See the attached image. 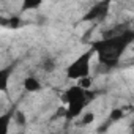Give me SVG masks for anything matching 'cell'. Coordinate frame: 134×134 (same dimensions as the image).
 Listing matches in <instances>:
<instances>
[{
  "label": "cell",
  "mask_w": 134,
  "mask_h": 134,
  "mask_svg": "<svg viewBox=\"0 0 134 134\" xmlns=\"http://www.w3.org/2000/svg\"><path fill=\"white\" fill-rule=\"evenodd\" d=\"M22 85H24V90L27 93H38V92L43 90V85H41L40 79L36 76H33V74H29L27 77H24Z\"/></svg>",
  "instance_id": "obj_6"
},
{
  "label": "cell",
  "mask_w": 134,
  "mask_h": 134,
  "mask_svg": "<svg viewBox=\"0 0 134 134\" xmlns=\"http://www.w3.org/2000/svg\"><path fill=\"white\" fill-rule=\"evenodd\" d=\"M93 49H87L85 52H82L81 55H77L65 70V74L71 81H81L84 77L90 76L92 71V57H93Z\"/></svg>",
  "instance_id": "obj_3"
},
{
  "label": "cell",
  "mask_w": 134,
  "mask_h": 134,
  "mask_svg": "<svg viewBox=\"0 0 134 134\" xmlns=\"http://www.w3.org/2000/svg\"><path fill=\"white\" fill-rule=\"evenodd\" d=\"M134 41V32L131 29H125L120 33L115 35H106L101 40H96L92 43L93 54H96L98 62L107 68H114L118 65L120 58L126 52V49Z\"/></svg>",
  "instance_id": "obj_1"
},
{
  "label": "cell",
  "mask_w": 134,
  "mask_h": 134,
  "mask_svg": "<svg viewBox=\"0 0 134 134\" xmlns=\"http://www.w3.org/2000/svg\"><path fill=\"white\" fill-rule=\"evenodd\" d=\"M96 93L93 90H84L77 85L68 87L62 93V101L65 104V118L74 120L82 115L84 109L95 99Z\"/></svg>",
  "instance_id": "obj_2"
},
{
  "label": "cell",
  "mask_w": 134,
  "mask_h": 134,
  "mask_svg": "<svg viewBox=\"0 0 134 134\" xmlns=\"http://www.w3.org/2000/svg\"><path fill=\"white\" fill-rule=\"evenodd\" d=\"M125 117V112H123V109H112L110 110V114H109V118H107V121L103 125V128L99 129V131H104V129H107V125H112V123H117L118 120H121Z\"/></svg>",
  "instance_id": "obj_8"
},
{
  "label": "cell",
  "mask_w": 134,
  "mask_h": 134,
  "mask_svg": "<svg viewBox=\"0 0 134 134\" xmlns=\"http://www.w3.org/2000/svg\"><path fill=\"white\" fill-rule=\"evenodd\" d=\"M43 3L40 2V0H24L22 5H21V11H33V10H38Z\"/></svg>",
  "instance_id": "obj_9"
},
{
  "label": "cell",
  "mask_w": 134,
  "mask_h": 134,
  "mask_svg": "<svg viewBox=\"0 0 134 134\" xmlns=\"http://www.w3.org/2000/svg\"><path fill=\"white\" fill-rule=\"evenodd\" d=\"M93 120H95V114L93 112H85V114H82V117L79 120V126H88V125L93 123Z\"/></svg>",
  "instance_id": "obj_10"
},
{
  "label": "cell",
  "mask_w": 134,
  "mask_h": 134,
  "mask_svg": "<svg viewBox=\"0 0 134 134\" xmlns=\"http://www.w3.org/2000/svg\"><path fill=\"white\" fill-rule=\"evenodd\" d=\"M13 114L14 110H8L0 114V134H8L10 132V126L13 121Z\"/></svg>",
  "instance_id": "obj_7"
},
{
  "label": "cell",
  "mask_w": 134,
  "mask_h": 134,
  "mask_svg": "<svg viewBox=\"0 0 134 134\" xmlns=\"http://www.w3.org/2000/svg\"><path fill=\"white\" fill-rule=\"evenodd\" d=\"M41 68H43L46 73H52V71L55 70V62H54V58H46V60H43Z\"/></svg>",
  "instance_id": "obj_11"
},
{
  "label": "cell",
  "mask_w": 134,
  "mask_h": 134,
  "mask_svg": "<svg viewBox=\"0 0 134 134\" xmlns=\"http://www.w3.org/2000/svg\"><path fill=\"white\" fill-rule=\"evenodd\" d=\"M13 120H16V123L21 125V126H24V125L27 123L25 114H24L22 110H14V114H13Z\"/></svg>",
  "instance_id": "obj_12"
},
{
  "label": "cell",
  "mask_w": 134,
  "mask_h": 134,
  "mask_svg": "<svg viewBox=\"0 0 134 134\" xmlns=\"http://www.w3.org/2000/svg\"><path fill=\"white\" fill-rule=\"evenodd\" d=\"M109 8H110V2H98L87 11V14H84L82 21L84 22H99L107 16Z\"/></svg>",
  "instance_id": "obj_4"
},
{
  "label": "cell",
  "mask_w": 134,
  "mask_h": 134,
  "mask_svg": "<svg viewBox=\"0 0 134 134\" xmlns=\"http://www.w3.org/2000/svg\"><path fill=\"white\" fill-rule=\"evenodd\" d=\"M14 68H16V63H10L8 66L0 68V93H7L8 92L10 81H11Z\"/></svg>",
  "instance_id": "obj_5"
}]
</instances>
